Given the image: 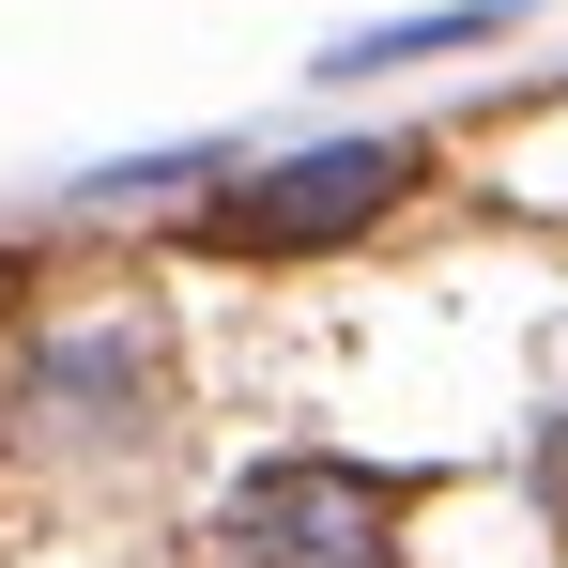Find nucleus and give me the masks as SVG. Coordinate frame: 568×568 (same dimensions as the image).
Returning <instances> with one entry per match:
<instances>
[{
  "label": "nucleus",
  "instance_id": "nucleus-1",
  "mask_svg": "<svg viewBox=\"0 0 568 568\" xmlns=\"http://www.w3.org/2000/svg\"><path fill=\"white\" fill-rule=\"evenodd\" d=\"M215 554L231 568H399V476L369 462H246L215 491Z\"/></svg>",
  "mask_w": 568,
  "mask_h": 568
},
{
  "label": "nucleus",
  "instance_id": "nucleus-2",
  "mask_svg": "<svg viewBox=\"0 0 568 568\" xmlns=\"http://www.w3.org/2000/svg\"><path fill=\"white\" fill-rule=\"evenodd\" d=\"M415 185V154L399 139H338V154H292V170H262V185H231V246H338V231H369L384 200Z\"/></svg>",
  "mask_w": 568,
  "mask_h": 568
},
{
  "label": "nucleus",
  "instance_id": "nucleus-3",
  "mask_svg": "<svg viewBox=\"0 0 568 568\" xmlns=\"http://www.w3.org/2000/svg\"><path fill=\"white\" fill-rule=\"evenodd\" d=\"M523 0H446V16H384V31H338L323 62L338 78H369V62H430V47H476V31H507Z\"/></svg>",
  "mask_w": 568,
  "mask_h": 568
}]
</instances>
